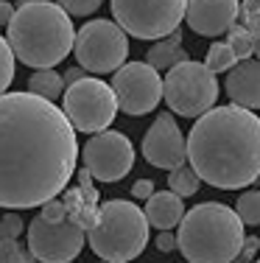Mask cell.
I'll return each mask as SVG.
<instances>
[{"mask_svg": "<svg viewBox=\"0 0 260 263\" xmlns=\"http://www.w3.org/2000/svg\"><path fill=\"white\" fill-rule=\"evenodd\" d=\"M238 14L244 17V28L249 31L255 40H260V0H244Z\"/></svg>", "mask_w": 260, "mask_h": 263, "instance_id": "25", "label": "cell"}, {"mask_svg": "<svg viewBox=\"0 0 260 263\" xmlns=\"http://www.w3.org/2000/svg\"><path fill=\"white\" fill-rule=\"evenodd\" d=\"M257 118H260V115H257Z\"/></svg>", "mask_w": 260, "mask_h": 263, "instance_id": "39", "label": "cell"}, {"mask_svg": "<svg viewBox=\"0 0 260 263\" xmlns=\"http://www.w3.org/2000/svg\"><path fill=\"white\" fill-rule=\"evenodd\" d=\"M188 160L202 182L238 191L260 179V118L235 104L213 106L188 135Z\"/></svg>", "mask_w": 260, "mask_h": 263, "instance_id": "2", "label": "cell"}, {"mask_svg": "<svg viewBox=\"0 0 260 263\" xmlns=\"http://www.w3.org/2000/svg\"><path fill=\"white\" fill-rule=\"evenodd\" d=\"M154 243H157L159 252H173V249H176V235L173 233H159Z\"/></svg>", "mask_w": 260, "mask_h": 263, "instance_id": "31", "label": "cell"}, {"mask_svg": "<svg viewBox=\"0 0 260 263\" xmlns=\"http://www.w3.org/2000/svg\"><path fill=\"white\" fill-rule=\"evenodd\" d=\"M87 241L101 260L129 263L146 249L148 221L137 204L126 202V199H112L95 210Z\"/></svg>", "mask_w": 260, "mask_h": 263, "instance_id": "5", "label": "cell"}, {"mask_svg": "<svg viewBox=\"0 0 260 263\" xmlns=\"http://www.w3.org/2000/svg\"><path fill=\"white\" fill-rule=\"evenodd\" d=\"M132 196L148 202V199L154 196V182H151V179H137V182L132 185Z\"/></svg>", "mask_w": 260, "mask_h": 263, "instance_id": "30", "label": "cell"}, {"mask_svg": "<svg viewBox=\"0 0 260 263\" xmlns=\"http://www.w3.org/2000/svg\"><path fill=\"white\" fill-rule=\"evenodd\" d=\"M182 62H188V51L182 48V34H179V31H173L171 36L154 42V45L148 48V56H146V65H151L157 73L171 70V67L182 65Z\"/></svg>", "mask_w": 260, "mask_h": 263, "instance_id": "17", "label": "cell"}, {"mask_svg": "<svg viewBox=\"0 0 260 263\" xmlns=\"http://www.w3.org/2000/svg\"><path fill=\"white\" fill-rule=\"evenodd\" d=\"M14 3H9V0H0V26H9L11 17H14Z\"/></svg>", "mask_w": 260, "mask_h": 263, "instance_id": "32", "label": "cell"}, {"mask_svg": "<svg viewBox=\"0 0 260 263\" xmlns=\"http://www.w3.org/2000/svg\"><path fill=\"white\" fill-rule=\"evenodd\" d=\"M112 92L126 115H148L163 101V79L146 62H126L112 73Z\"/></svg>", "mask_w": 260, "mask_h": 263, "instance_id": "12", "label": "cell"}, {"mask_svg": "<svg viewBox=\"0 0 260 263\" xmlns=\"http://www.w3.org/2000/svg\"><path fill=\"white\" fill-rule=\"evenodd\" d=\"M238 0H188L185 20L199 36H221L238 20Z\"/></svg>", "mask_w": 260, "mask_h": 263, "instance_id": "14", "label": "cell"}, {"mask_svg": "<svg viewBox=\"0 0 260 263\" xmlns=\"http://www.w3.org/2000/svg\"><path fill=\"white\" fill-rule=\"evenodd\" d=\"M227 34H230L227 45H230V51L235 53V59H238V62L252 59V53H255V48H257V40H255V36H252L244 26H232Z\"/></svg>", "mask_w": 260, "mask_h": 263, "instance_id": "20", "label": "cell"}, {"mask_svg": "<svg viewBox=\"0 0 260 263\" xmlns=\"http://www.w3.org/2000/svg\"><path fill=\"white\" fill-rule=\"evenodd\" d=\"M87 76V73L82 70V67H70V70H65V84L70 87V84H76V81H82Z\"/></svg>", "mask_w": 260, "mask_h": 263, "instance_id": "33", "label": "cell"}, {"mask_svg": "<svg viewBox=\"0 0 260 263\" xmlns=\"http://www.w3.org/2000/svg\"><path fill=\"white\" fill-rule=\"evenodd\" d=\"M257 185H260V179H257Z\"/></svg>", "mask_w": 260, "mask_h": 263, "instance_id": "37", "label": "cell"}, {"mask_svg": "<svg viewBox=\"0 0 260 263\" xmlns=\"http://www.w3.org/2000/svg\"><path fill=\"white\" fill-rule=\"evenodd\" d=\"M143 157L154 168H165V171L185 165V160H188V140H185L182 129L176 126V118L171 112L157 115V121L148 126L146 137H143Z\"/></svg>", "mask_w": 260, "mask_h": 263, "instance_id": "13", "label": "cell"}, {"mask_svg": "<svg viewBox=\"0 0 260 263\" xmlns=\"http://www.w3.org/2000/svg\"><path fill=\"white\" fill-rule=\"evenodd\" d=\"M188 0H112V17L134 40H165L185 20Z\"/></svg>", "mask_w": 260, "mask_h": 263, "instance_id": "7", "label": "cell"}, {"mask_svg": "<svg viewBox=\"0 0 260 263\" xmlns=\"http://www.w3.org/2000/svg\"><path fill=\"white\" fill-rule=\"evenodd\" d=\"M0 221H3V230H6V238H20V233L23 230H26V224H23V218H20V213H6L3 218H0Z\"/></svg>", "mask_w": 260, "mask_h": 263, "instance_id": "29", "label": "cell"}, {"mask_svg": "<svg viewBox=\"0 0 260 263\" xmlns=\"http://www.w3.org/2000/svg\"><path fill=\"white\" fill-rule=\"evenodd\" d=\"M84 171L98 182H117L134 165V146L123 132L107 129L92 135L82 148Z\"/></svg>", "mask_w": 260, "mask_h": 263, "instance_id": "10", "label": "cell"}, {"mask_svg": "<svg viewBox=\"0 0 260 263\" xmlns=\"http://www.w3.org/2000/svg\"><path fill=\"white\" fill-rule=\"evenodd\" d=\"M199 185H202V179L196 177V171L190 165H179L168 174V187L179 199H188L193 193H199Z\"/></svg>", "mask_w": 260, "mask_h": 263, "instance_id": "19", "label": "cell"}, {"mask_svg": "<svg viewBox=\"0 0 260 263\" xmlns=\"http://www.w3.org/2000/svg\"><path fill=\"white\" fill-rule=\"evenodd\" d=\"M78 140L56 104L31 92L0 96V208L48 204L76 174Z\"/></svg>", "mask_w": 260, "mask_h": 263, "instance_id": "1", "label": "cell"}, {"mask_svg": "<svg viewBox=\"0 0 260 263\" xmlns=\"http://www.w3.org/2000/svg\"><path fill=\"white\" fill-rule=\"evenodd\" d=\"M163 98L171 112L185 118H202L218 98V79L204 67V62H182L171 67L163 79Z\"/></svg>", "mask_w": 260, "mask_h": 263, "instance_id": "6", "label": "cell"}, {"mask_svg": "<svg viewBox=\"0 0 260 263\" xmlns=\"http://www.w3.org/2000/svg\"><path fill=\"white\" fill-rule=\"evenodd\" d=\"M28 92L31 96H39L42 101H56V98L65 96V79L59 76L56 70H36L34 76L28 79Z\"/></svg>", "mask_w": 260, "mask_h": 263, "instance_id": "18", "label": "cell"}, {"mask_svg": "<svg viewBox=\"0 0 260 263\" xmlns=\"http://www.w3.org/2000/svg\"><path fill=\"white\" fill-rule=\"evenodd\" d=\"M255 263H260V258H257V260H255Z\"/></svg>", "mask_w": 260, "mask_h": 263, "instance_id": "36", "label": "cell"}, {"mask_svg": "<svg viewBox=\"0 0 260 263\" xmlns=\"http://www.w3.org/2000/svg\"><path fill=\"white\" fill-rule=\"evenodd\" d=\"M11 81H14V53H11L6 36H0V96L9 90Z\"/></svg>", "mask_w": 260, "mask_h": 263, "instance_id": "24", "label": "cell"}, {"mask_svg": "<svg viewBox=\"0 0 260 263\" xmlns=\"http://www.w3.org/2000/svg\"><path fill=\"white\" fill-rule=\"evenodd\" d=\"M6 42L23 65L34 70H51L73 51L76 31L70 14H65L56 3L23 0L6 26Z\"/></svg>", "mask_w": 260, "mask_h": 263, "instance_id": "3", "label": "cell"}, {"mask_svg": "<svg viewBox=\"0 0 260 263\" xmlns=\"http://www.w3.org/2000/svg\"><path fill=\"white\" fill-rule=\"evenodd\" d=\"M235 216L241 218V224H249V227L260 224V191L241 193V199L235 202Z\"/></svg>", "mask_w": 260, "mask_h": 263, "instance_id": "22", "label": "cell"}, {"mask_svg": "<svg viewBox=\"0 0 260 263\" xmlns=\"http://www.w3.org/2000/svg\"><path fill=\"white\" fill-rule=\"evenodd\" d=\"M62 112H65L73 132L98 135V132H107L117 118V101L107 81L84 76L82 81L65 87V106H62Z\"/></svg>", "mask_w": 260, "mask_h": 263, "instance_id": "8", "label": "cell"}, {"mask_svg": "<svg viewBox=\"0 0 260 263\" xmlns=\"http://www.w3.org/2000/svg\"><path fill=\"white\" fill-rule=\"evenodd\" d=\"M73 53L78 59V67L87 73H115L126 65L129 36L115 20H90L78 28Z\"/></svg>", "mask_w": 260, "mask_h": 263, "instance_id": "9", "label": "cell"}, {"mask_svg": "<svg viewBox=\"0 0 260 263\" xmlns=\"http://www.w3.org/2000/svg\"><path fill=\"white\" fill-rule=\"evenodd\" d=\"M244 224L232 208L202 202L179 221L176 247L188 263H232L244 247Z\"/></svg>", "mask_w": 260, "mask_h": 263, "instance_id": "4", "label": "cell"}, {"mask_svg": "<svg viewBox=\"0 0 260 263\" xmlns=\"http://www.w3.org/2000/svg\"><path fill=\"white\" fill-rule=\"evenodd\" d=\"M238 65V59H235V53L230 51V45L227 42H215V45H210V51H207V59H204V67H207L210 73H230L232 67Z\"/></svg>", "mask_w": 260, "mask_h": 263, "instance_id": "21", "label": "cell"}, {"mask_svg": "<svg viewBox=\"0 0 260 263\" xmlns=\"http://www.w3.org/2000/svg\"><path fill=\"white\" fill-rule=\"evenodd\" d=\"M39 218H45V221H51V224L65 221V218H67V208H65V202H59V199H51L48 204H42Z\"/></svg>", "mask_w": 260, "mask_h": 263, "instance_id": "27", "label": "cell"}, {"mask_svg": "<svg viewBox=\"0 0 260 263\" xmlns=\"http://www.w3.org/2000/svg\"><path fill=\"white\" fill-rule=\"evenodd\" d=\"M84 241V227L70 218L51 224L36 216L28 224V252L36 258V263H73L82 255Z\"/></svg>", "mask_w": 260, "mask_h": 263, "instance_id": "11", "label": "cell"}, {"mask_svg": "<svg viewBox=\"0 0 260 263\" xmlns=\"http://www.w3.org/2000/svg\"><path fill=\"white\" fill-rule=\"evenodd\" d=\"M255 53H257V62H260V40H257V48H255Z\"/></svg>", "mask_w": 260, "mask_h": 263, "instance_id": "35", "label": "cell"}, {"mask_svg": "<svg viewBox=\"0 0 260 263\" xmlns=\"http://www.w3.org/2000/svg\"><path fill=\"white\" fill-rule=\"evenodd\" d=\"M101 3L104 0H56V6L70 17H87L101 9Z\"/></svg>", "mask_w": 260, "mask_h": 263, "instance_id": "26", "label": "cell"}, {"mask_svg": "<svg viewBox=\"0 0 260 263\" xmlns=\"http://www.w3.org/2000/svg\"><path fill=\"white\" fill-rule=\"evenodd\" d=\"M227 96L235 106L241 109H260V62L246 59L238 62L230 73H227Z\"/></svg>", "mask_w": 260, "mask_h": 263, "instance_id": "15", "label": "cell"}, {"mask_svg": "<svg viewBox=\"0 0 260 263\" xmlns=\"http://www.w3.org/2000/svg\"><path fill=\"white\" fill-rule=\"evenodd\" d=\"M257 249H260V238H257V235H246V238H244V247H241L238 258H235L232 263H255Z\"/></svg>", "mask_w": 260, "mask_h": 263, "instance_id": "28", "label": "cell"}, {"mask_svg": "<svg viewBox=\"0 0 260 263\" xmlns=\"http://www.w3.org/2000/svg\"><path fill=\"white\" fill-rule=\"evenodd\" d=\"M6 238V230H3V221H0V241Z\"/></svg>", "mask_w": 260, "mask_h": 263, "instance_id": "34", "label": "cell"}, {"mask_svg": "<svg viewBox=\"0 0 260 263\" xmlns=\"http://www.w3.org/2000/svg\"><path fill=\"white\" fill-rule=\"evenodd\" d=\"M101 263H107V260H101Z\"/></svg>", "mask_w": 260, "mask_h": 263, "instance_id": "38", "label": "cell"}, {"mask_svg": "<svg viewBox=\"0 0 260 263\" xmlns=\"http://www.w3.org/2000/svg\"><path fill=\"white\" fill-rule=\"evenodd\" d=\"M0 263H36V258L28 252V247H23L14 238H3L0 241Z\"/></svg>", "mask_w": 260, "mask_h": 263, "instance_id": "23", "label": "cell"}, {"mask_svg": "<svg viewBox=\"0 0 260 263\" xmlns=\"http://www.w3.org/2000/svg\"><path fill=\"white\" fill-rule=\"evenodd\" d=\"M143 216L148 227H157L159 233H171L173 227H179V221L185 218V202L171 191H154V196L146 202Z\"/></svg>", "mask_w": 260, "mask_h": 263, "instance_id": "16", "label": "cell"}]
</instances>
